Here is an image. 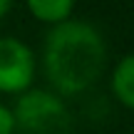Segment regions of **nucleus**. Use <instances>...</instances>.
I'll list each match as a JSON object with an SVG mask.
<instances>
[{"instance_id":"obj_1","label":"nucleus","mask_w":134,"mask_h":134,"mask_svg":"<svg viewBox=\"0 0 134 134\" xmlns=\"http://www.w3.org/2000/svg\"><path fill=\"white\" fill-rule=\"evenodd\" d=\"M107 45L102 32L85 20H65L45 37V77L60 94H80L104 72Z\"/></svg>"},{"instance_id":"obj_2","label":"nucleus","mask_w":134,"mask_h":134,"mask_svg":"<svg viewBox=\"0 0 134 134\" xmlns=\"http://www.w3.org/2000/svg\"><path fill=\"white\" fill-rule=\"evenodd\" d=\"M15 129L23 134H67L72 117L65 99L47 90H27L15 102Z\"/></svg>"},{"instance_id":"obj_3","label":"nucleus","mask_w":134,"mask_h":134,"mask_svg":"<svg viewBox=\"0 0 134 134\" xmlns=\"http://www.w3.org/2000/svg\"><path fill=\"white\" fill-rule=\"evenodd\" d=\"M35 77V55L20 37H0V92L23 94L30 90Z\"/></svg>"},{"instance_id":"obj_4","label":"nucleus","mask_w":134,"mask_h":134,"mask_svg":"<svg viewBox=\"0 0 134 134\" xmlns=\"http://www.w3.org/2000/svg\"><path fill=\"white\" fill-rule=\"evenodd\" d=\"M112 92L124 107L134 109V52L124 55L112 72Z\"/></svg>"},{"instance_id":"obj_5","label":"nucleus","mask_w":134,"mask_h":134,"mask_svg":"<svg viewBox=\"0 0 134 134\" xmlns=\"http://www.w3.org/2000/svg\"><path fill=\"white\" fill-rule=\"evenodd\" d=\"M27 10L40 23H47V25L55 27V25H60V23L72 18L75 3L72 0H27Z\"/></svg>"},{"instance_id":"obj_6","label":"nucleus","mask_w":134,"mask_h":134,"mask_svg":"<svg viewBox=\"0 0 134 134\" xmlns=\"http://www.w3.org/2000/svg\"><path fill=\"white\" fill-rule=\"evenodd\" d=\"M15 114L8 104L0 102V134H15Z\"/></svg>"},{"instance_id":"obj_7","label":"nucleus","mask_w":134,"mask_h":134,"mask_svg":"<svg viewBox=\"0 0 134 134\" xmlns=\"http://www.w3.org/2000/svg\"><path fill=\"white\" fill-rule=\"evenodd\" d=\"M8 13H10V3H8V0H0V20H3Z\"/></svg>"}]
</instances>
